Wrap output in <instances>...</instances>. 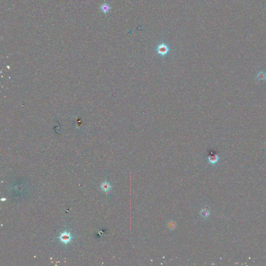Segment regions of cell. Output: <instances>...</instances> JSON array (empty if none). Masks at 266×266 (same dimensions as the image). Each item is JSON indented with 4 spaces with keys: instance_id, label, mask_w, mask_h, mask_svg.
Here are the masks:
<instances>
[{
    "instance_id": "obj_1",
    "label": "cell",
    "mask_w": 266,
    "mask_h": 266,
    "mask_svg": "<svg viewBox=\"0 0 266 266\" xmlns=\"http://www.w3.org/2000/svg\"><path fill=\"white\" fill-rule=\"evenodd\" d=\"M58 239L65 246L69 244L71 242L73 236L67 229H65L58 236Z\"/></svg>"
},
{
    "instance_id": "obj_2",
    "label": "cell",
    "mask_w": 266,
    "mask_h": 266,
    "mask_svg": "<svg viewBox=\"0 0 266 266\" xmlns=\"http://www.w3.org/2000/svg\"><path fill=\"white\" fill-rule=\"evenodd\" d=\"M168 47L164 44L159 45L158 47L157 51L160 55L164 56L166 55L168 52Z\"/></svg>"
},
{
    "instance_id": "obj_3",
    "label": "cell",
    "mask_w": 266,
    "mask_h": 266,
    "mask_svg": "<svg viewBox=\"0 0 266 266\" xmlns=\"http://www.w3.org/2000/svg\"><path fill=\"white\" fill-rule=\"evenodd\" d=\"M100 188H101L102 191L104 192H108L111 189V186L109 182L106 181L103 182L100 185Z\"/></svg>"
},
{
    "instance_id": "obj_4",
    "label": "cell",
    "mask_w": 266,
    "mask_h": 266,
    "mask_svg": "<svg viewBox=\"0 0 266 266\" xmlns=\"http://www.w3.org/2000/svg\"><path fill=\"white\" fill-rule=\"evenodd\" d=\"M100 9L102 10V11L104 14H107L109 11L110 7L108 4L104 3L101 5V6H100Z\"/></svg>"
},
{
    "instance_id": "obj_5",
    "label": "cell",
    "mask_w": 266,
    "mask_h": 266,
    "mask_svg": "<svg viewBox=\"0 0 266 266\" xmlns=\"http://www.w3.org/2000/svg\"><path fill=\"white\" fill-rule=\"evenodd\" d=\"M257 78L260 81H265L266 79V73L264 71L259 72L257 75Z\"/></svg>"
},
{
    "instance_id": "obj_6",
    "label": "cell",
    "mask_w": 266,
    "mask_h": 266,
    "mask_svg": "<svg viewBox=\"0 0 266 266\" xmlns=\"http://www.w3.org/2000/svg\"><path fill=\"white\" fill-rule=\"evenodd\" d=\"M209 162L212 164H214L217 162L218 160V157L216 155L211 156L209 157Z\"/></svg>"
},
{
    "instance_id": "obj_7",
    "label": "cell",
    "mask_w": 266,
    "mask_h": 266,
    "mask_svg": "<svg viewBox=\"0 0 266 266\" xmlns=\"http://www.w3.org/2000/svg\"><path fill=\"white\" fill-rule=\"evenodd\" d=\"M210 215V213L206 209H202L201 212V215L203 218H207Z\"/></svg>"
},
{
    "instance_id": "obj_8",
    "label": "cell",
    "mask_w": 266,
    "mask_h": 266,
    "mask_svg": "<svg viewBox=\"0 0 266 266\" xmlns=\"http://www.w3.org/2000/svg\"><path fill=\"white\" fill-rule=\"evenodd\" d=\"M5 200H6L5 198H2L1 199V201H5Z\"/></svg>"
}]
</instances>
